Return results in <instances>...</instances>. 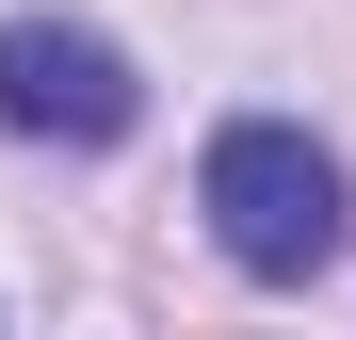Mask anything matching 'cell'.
<instances>
[{"instance_id":"cell-1","label":"cell","mask_w":356,"mask_h":340,"mask_svg":"<svg viewBox=\"0 0 356 340\" xmlns=\"http://www.w3.org/2000/svg\"><path fill=\"white\" fill-rule=\"evenodd\" d=\"M195 211H211V243L243 259L259 292H291V275H324V259H340L356 179H340V146H324V130H291V113H227L211 162H195Z\"/></svg>"},{"instance_id":"cell-2","label":"cell","mask_w":356,"mask_h":340,"mask_svg":"<svg viewBox=\"0 0 356 340\" xmlns=\"http://www.w3.org/2000/svg\"><path fill=\"white\" fill-rule=\"evenodd\" d=\"M130 113H146V81H130L113 33H81V17H17V33H0V130H33V146H113Z\"/></svg>"}]
</instances>
